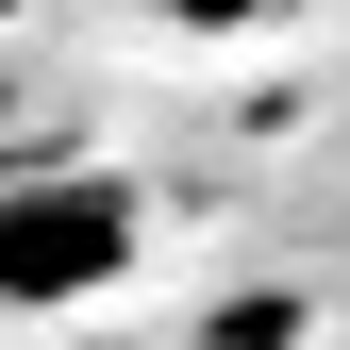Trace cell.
<instances>
[{
	"instance_id": "cell-1",
	"label": "cell",
	"mask_w": 350,
	"mask_h": 350,
	"mask_svg": "<svg viewBox=\"0 0 350 350\" xmlns=\"http://www.w3.org/2000/svg\"><path fill=\"white\" fill-rule=\"evenodd\" d=\"M134 250H150V217H134L117 167H17V184H0V300H17V317L100 300Z\"/></svg>"
},
{
	"instance_id": "cell-2",
	"label": "cell",
	"mask_w": 350,
	"mask_h": 350,
	"mask_svg": "<svg viewBox=\"0 0 350 350\" xmlns=\"http://www.w3.org/2000/svg\"><path fill=\"white\" fill-rule=\"evenodd\" d=\"M17 167H51V117H33V83L0 67V184H17Z\"/></svg>"
}]
</instances>
